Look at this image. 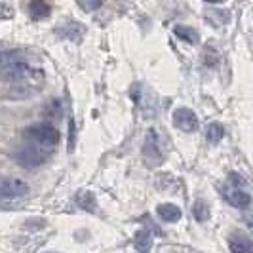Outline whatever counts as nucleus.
<instances>
[{
  "mask_svg": "<svg viewBox=\"0 0 253 253\" xmlns=\"http://www.w3.org/2000/svg\"><path fill=\"white\" fill-rule=\"evenodd\" d=\"M35 75V69L17 51L0 55V80L4 82H23Z\"/></svg>",
  "mask_w": 253,
  "mask_h": 253,
  "instance_id": "obj_1",
  "label": "nucleus"
},
{
  "mask_svg": "<svg viewBox=\"0 0 253 253\" xmlns=\"http://www.w3.org/2000/svg\"><path fill=\"white\" fill-rule=\"evenodd\" d=\"M25 137L31 145H35L42 151H51L59 143V131L50 124H37L25 131Z\"/></svg>",
  "mask_w": 253,
  "mask_h": 253,
  "instance_id": "obj_2",
  "label": "nucleus"
},
{
  "mask_svg": "<svg viewBox=\"0 0 253 253\" xmlns=\"http://www.w3.org/2000/svg\"><path fill=\"white\" fill-rule=\"evenodd\" d=\"M162 137L158 135V131L151 127L147 131V137H145V149H143V154L147 160H151V164H158L164 160V152H162Z\"/></svg>",
  "mask_w": 253,
  "mask_h": 253,
  "instance_id": "obj_3",
  "label": "nucleus"
},
{
  "mask_svg": "<svg viewBox=\"0 0 253 253\" xmlns=\"http://www.w3.org/2000/svg\"><path fill=\"white\" fill-rule=\"evenodd\" d=\"M13 156H15L17 164L23 166V168H37V166H42L46 162V158H48L46 151L38 149L35 145H33V147H21Z\"/></svg>",
  "mask_w": 253,
  "mask_h": 253,
  "instance_id": "obj_4",
  "label": "nucleus"
},
{
  "mask_svg": "<svg viewBox=\"0 0 253 253\" xmlns=\"http://www.w3.org/2000/svg\"><path fill=\"white\" fill-rule=\"evenodd\" d=\"M173 126L183 133H192L198 129V116L187 107H179L173 111Z\"/></svg>",
  "mask_w": 253,
  "mask_h": 253,
  "instance_id": "obj_5",
  "label": "nucleus"
},
{
  "mask_svg": "<svg viewBox=\"0 0 253 253\" xmlns=\"http://www.w3.org/2000/svg\"><path fill=\"white\" fill-rule=\"evenodd\" d=\"M29 192V185L19 177H0V198H19Z\"/></svg>",
  "mask_w": 253,
  "mask_h": 253,
  "instance_id": "obj_6",
  "label": "nucleus"
},
{
  "mask_svg": "<svg viewBox=\"0 0 253 253\" xmlns=\"http://www.w3.org/2000/svg\"><path fill=\"white\" fill-rule=\"evenodd\" d=\"M221 194L225 196V200H227L230 206H234V208H238V210H248V208L252 206V196H250V192H246L242 187H236V185L225 187Z\"/></svg>",
  "mask_w": 253,
  "mask_h": 253,
  "instance_id": "obj_7",
  "label": "nucleus"
},
{
  "mask_svg": "<svg viewBox=\"0 0 253 253\" xmlns=\"http://www.w3.org/2000/svg\"><path fill=\"white\" fill-rule=\"evenodd\" d=\"M158 217L164 221V223H177L181 219V210H179L175 204H160L158 206Z\"/></svg>",
  "mask_w": 253,
  "mask_h": 253,
  "instance_id": "obj_8",
  "label": "nucleus"
},
{
  "mask_svg": "<svg viewBox=\"0 0 253 253\" xmlns=\"http://www.w3.org/2000/svg\"><path fill=\"white\" fill-rule=\"evenodd\" d=\"M59 37L65 38V40H73V42H80V38L84 37V27L76 21H71V23H65L61 29H59Z\"/></svg>",
  "mask_w": 253,
  "mask_h": 253,
  "instance_id": "obj_9",
  "label": "nucleus"
},
{
  "mask_svg": "<svg viewBox=\"0 0 253 253\" xmlns=\"http://www.w3.org/2000/svg\"><path fill=\"white\" fill-rule=\"evenodd\" d=\"M228 248L232 253H248L253 250V242L244 236V234H234L230 240H228Z\"/></svg>",
  "mask_w": 253,
  "mask_h": 253,
  "instance_id": "obj_10",
  "label": "nucleus"
},
{
  "mask_svg": "<svg viewBox=\"0 0 253 253\" xmlns=\"http://www.w3.org/2000/svg\"><path fill=\"white\" fill-rule=\"evenodd\" d=\"M173 33H175V37H177L179 40H183V42H187V44H198V40H200L198 31H194L192 27L177 25L173 29Z\"/></svg>",
  "mask_w": 253,
  "mask_h": 253,
  "instance_id": "obj_11",
  "label": "nucleus"
},
{
  "mask_svg": "<svg viewBox=\"0 0 253 253\" xmlns=\"http://www.w3.org/2000/svg\"><path fill=\"white\" fill-rule=\"evenodd\" d=\"M29 10H31V15H33L35 19H46L51 12L50 4H48L46 0H31Z\"/></svg>",
  "mask_w": 253,
  "mask_h": 253,
  "instance_id": "obj_12",
  "label": "nucleus"
},
{
  "mask_svg": "<svg viewBox=\"0 0 253 253\" xmlns=\"http://www.w3.org/2000/svg\"><path fill=\"white\" fill-rule=\"evenodd\" d=\"M133 246H135V250L141 253L149 252V250L152 248V234L149 232V230H139V232L135 234Z\"/></svg>",
  "mask_w": 253,
  "mask_h": 253,
  "instance_id": "obj_13",
  "label": "nucleus"
},
{
  "mask_svg": "<svg viewBox=\"0 0 253 253\" xmlns=\"http://www.w3.org/2000/svg\"><path fill=\"white\" fill-rule=\"evenodd\" d=\"M76 204H78L82 210L95 211V196H93V192H89V190H80L78 196H76Z\"/></svg>",
  "mask_w": 253,
  "mask_h": 253,
  "instance_id": "obj_14",
  "label": "nucleus"
},
{
  "mask_svg": "<svg viewBox=\"0 0 253 253\" xmlns=\"http://www.w3.org/2000/svg\"><path fill=\"white\" fill-rule=\"evenodd\" d=\"M206 137H208V141L210 143H219V141L225 137V127H223V124H219V122H211L210 126H208V129H206Z\"/></svg>",
  "mask_w": 253,
  "mask_h": 253,
  "instance_id": "obj_15",
  "label": "nucleus"
},
{
  "mask_svg": "<svg viewBox=\"0 0 253 253\" xmlns=\"http://www.w3.org/2000/svg\"><path fill=\"white\" fill-rule=\"evenodd\" d=\"M192 213H194V219L198 223H204L210 219V206L204 202V200H196L194 206H192Z\"/></svg>",
  "mask_w": 253,
  "mask_h": 253,
  "instance_id": "obj_16",
  "label": "nucleus"
},
{
  "mask_svg": "<svg viewBox=\"0 0 253 253\" xmlns=\"http://www.w3.org/2000/svg\"><path fill=\"white\" fill-rule=\"evenodd\" d=\"M76 4H78L84 12H93V10L101 8L103 0H76Z\"/></svg>",
  "mask_w": 253,
  "mask_h": 253,
  "instance_id": "obj_17",
  "label": "nucleus"
},
{
  "mask_svg": "<svg viewBox=\"0 0 253 253\" xmlns=\"http://www.w3.org/2000/svg\"><path fill=\"white\" fill-rule=\"evenodd\" d=\"M230 181L236 187H244L246 185V179H242V175H238V173H230Z\"/></svg>",
  "mask_w": 253,
  "mask_h": 253,
  "instance_id": "obj_18",
  "label": "nucleus"
},
{
  "mask_svg": "<svg viewBox=\"0 0 253 253\" xmlns=\"http://www.w3.org/2000/svg\"><path fill=\"white\" fill-rule=\"evenodd\" d=\"M10 15H12V13H10V10H8V8H6V6L0 2V17H2V19H8Z\"/></svg>",
  "mask_w": 253,
  "mask_h": 253,
  "instance_id": "obj_19",
  "label": "nucleus"
},
{
  "mask_svg": "<svg viewBox=\"0 0 253 253\" xmlns=\"http://www.w3.org/2000/svg\"><path fill=\"white\" fill-rule=\"evenodd\" d=\"M204 2H213V4H217V2H223V0H204Z\"/></svg>",
  "mask_w": 253,
  "mask_h": 253,
  "instance_id": "obj_20",
  "label": "nucleus"
}]
</instances>
